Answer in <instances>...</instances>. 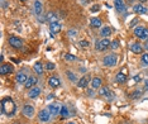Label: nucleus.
Listing matches in <instances>:
<instances>
[{
	"label": "nucleus",
	"mask_w": 148,
	"mask_h": 124,
	"mask_svg": "<svg viewBox=\"0 0 148 124\" xmlns=\"http://www.w3.org/2000/svg\"><path fill=\"white\" fill-rule=\"evenodd\" d=\"M15 110H17V105L13 101L12 98H4L1 100V112L8 117H12L14 115Z\"/></svg>",
	"instance_id": "1"
},
{
	"label": "nucleus",
	"mask_w": 148,
	"mask_h": 124,
	"mask_svg": "<svg viewBox=\"0 0 148 124\" xmlns=\"http://www.w3.org/2000/svg\"><path fill=\"white\" fill-rule=\"evenodd\" d=\"M118 62V57L115 53H110V55L105 56L104 60H103V63H104V66H107V67H114L115 65H117Z\"/></svg>",
	"instance_id": "2"
},
{
	"label": "nucleus",
	"mask_w": 148,
	"mask_h": 124,
	"mask_svg": "<svg viewBox=\"0 0 148 124\" xmlns=\"http://www.w3.org/2000/svg\"><path fill=\"white\" fill-rule=\"evenodd\" d=\"M134 36L137 38H141V39H147L148 38V29L144 27L138 25L136 29H134Z\"/></svg>",
	"instance_id": "3"
},
{
	"label": "nucleus",
	"mask_w": 148,
	"mask_h": 124,
	"mask_svg": "<svg viewBox=\"0 0 148 124\" xmlns=\"http://www.w3.org/2000/svg\"><path fill=\"white\" fill-rule=\"evenodd\" d=\"M110 44H111L110 41H109L108 38H104V39L98 41V42L95 43V48L98 51H105V49H108L109 47H110Z\"/></svg>",
	"instance_id": "4"
},
{
	"label": "nucleus",
	"mask_w": 148,
	"mask_h": 124,
	"mask_svg": "<svg viewBox=\"0 0 148 124\" xmlns=\"http://www.w3.org/2000/svg\"><path fill=\"white\" fill-rule=\"evenodd\" d=\"M99 94H100V96H104L107 100H113V99H114V94L111 93V90H110V89H109L108 86L100 87V90H99Z\"/></svg>",
	"instance_id": "5"
},
{
	"label": "nucleus",
	"mask_w": 148,
	"mask_h": 124,
	"mask_svg": "<svg viewBox=\"0 0 148 124\" xmlns=\"http://www.w3.org/2000/svg\"><path fill=\"white\" fill-rule=\"evenodd\" d=\"M9 44L13 47V48H20L22 46H23V43H22V39L20 38H18V37H14V36H10L9 37Z\"/></svg>",
	"instance_id": "6"
},
{
	"label": "nucleus",
	"mask_w": 148,
	"mask_h": 124,
	"mask_svg": "<svg viewBox=\"0 0 148 124\" xmlns=\"http://www.w3.org/2000/svg\"><path fill=\"white\" fill-rule=\"evenodd\" d=\"M61 109H62V106H61L58 103H52V104L48 105V110H50V113L52 114V115L61 114Z\"/></svg>",
	"instance_id": "7"
},
{
	"label": "nucleus",
	"mask_w": 148,
	"mask_h": 124,
	"mask_svg": "<svg viewBox=\"0 0 148 124\" xmlns=\"http://www.w3.org/2000/svg\"><path fill=\"white\" fill-rule=\"evenodd\" d=\"M51 115H52V114L50 113V110H48V109L41 110V112H39V120H41V122H43V123H47V122H50Z\"/></svg>",
	"instance_id": "8"
},
{
	"label": "nucleus",
	"mask_w": 148,
	"mask_h": 124,
	"mask_svg": "<svg viewBox=\"0 0 148 124\" xmlns=\"http://www.w3.org/2000/svg\"><path fill=\"white\" fill-rule=\"evenodd\" d=\"M22 113H23V115L27 117V118H32V117L34 115V108L32 105H24Z\"/></svg>",
	"instance_id": "9"
},
{
	"label": "nucleus",
	"mask_w": 148,
	"mask_h": 124,
	"mask_svg": "<svg viewBox=\"0 0 148 124\" xmlns=\"http://www.w3.org/2000/svg\"><path fill=\"white\" fill-rule=\"evenodd\" d=\"M61 23L60 22H52V23H50V29H51V33L52 34H57L58 32L61 30Z\"/></svg>",
	"instance_id": "10"
},
{
	"label": "nucleus",
	"mask_w": 148,
	"mask_h": 124,
	"mask_svg": "<svg viewBox=\"0 0 148 124\" xmlns=\"http://www.w3.org/2000/svg\"><path fill=\"white\" fill-rule=\"evenodd\" d=\"M48 85H50L51 87L56 89V87H58L61 85V81H60V79L56 77V76H52V77L48 79Z\"/></svg>",
	"instance_id": "11"
},
{
	"label": "nucleus",
	"mask_w": 148,
	"mask_h": 124,
	"mask_svg": "<svg viewBox=\"0 0 148 124\" xmlns=\"http://www.w3.org/2000/svg\"><path fill=\"white\" fill-rule=\"evenodd\" d=\"M133 10L134 13H138V14H147L148 13V9L146 8V6H143L142 4H137L133 6Z\"/></svg>",
	"instance_id": "12"
},
{
	"label": "nucleus",
	"mask_w": 148,
	"mask_h": 124,
	"mask_svg": "<svg viewBox=\"0 0 148 124\" xmlns=\"http://www.w3.org/2000/svg\"><path fill=\"white\" fill-rule=\"evenodd\" d=\"M130 51L133 53H136V55H139V53L143 52V47L141 46L139 43H132L130 44Z\"/></svg>",
	"instance_id": "13"
},
{
	"label": "nucleus",
	"mask_w": 148,
	"mask_h": 124,
	"mask_svg": "<svg viewBox=\"0 0 148 124\" xmlns=\"http://www.w3.org/2000/svg\"><path fill=\"white\" fill-rule=\"evenodd\" d=\"M12 72H13V66H10L9 63H6V65H1V67H0V74L1 75L12 74Z\"/></svg>",
	"instance_id": "14"
},
{
	"label": "nucleus",
	"mask_w": 148,
	"mask_h": 124,
	"mask_svg": "<svg viewBox=\"0 0 148 124\" xmlns=\"http://www.w3.org/2000/svg\"><path fill=\"white\" fill-rule=\"evenodd\" d=\"M114 5H115V9H117L118 12L123 13L125 12V4L123 0H114Z\"/></svg>",
	"instance_id": "15"
},
{
	"label": "nucleus",
	"mask_w": 148,
	"mask_h": 124,
	"mask_svg": "<svg viewBox=\"0 0 148 124\" xmlns=\"http://www.w3.org/2000/svg\"><path fill=\"white\" fill-rule=\"evenodd\" d=\"M37 77H34V76H31V77H28V80L27 82L24 84V86L27 87V89H31V87H33V86H36V84H37Z\"/></svg>",
	"instance_id": "16"
},
{
	"label": "nucleus",
	"mask_w": 148,
	"mask_h": 124,
	"mask_svg": "<svg viewBox=\"0 0 148 124\" xmlns=\"http://www.w3.org/2000/svg\"><path fill=\"white\" fill-rule=\"evenodd\" d=\"M127 75H125V72H120L119 71L117 76H115V80H117V82H119V84H124V82H127Z\"/></svg>",
	"instance_id": "17"
},
{
	"label": "nucleus",
	"mask_w": 148,
	"mask_h": 124,
	"mask_svg": "<svg viewBox=\"0 0 148 124\" xmlns=\"http://www.w3.org/2000/svg\"><path fill=\"white\" fill-rule=\"evenodd\" d=\"M39 94H41V89L39 87H32L31 90H29V93H28V95H29V98L31 99H36L37 96H39Z\"/></svg>",
	"instance_id": "18"
},
{
	"label": "nucleus",
	"mask_w": 148,
	"mask_h": 124,
	"mask_svg": "<svg viewBox=\"0 0 148 124\" xmlns=\"http://www.w3.org/2000/svg\"><path fill=\"white\" fill-rule=\"evenodd\" d=\"M89 81H90L89 76H84V77H81L79 80V82H77V86H79L80 89L86 87V86H88V84H89Z\"/></svg>",
	"instance_id": "19"
},
{
	"label": "nucleus",
	"mask_w": 148,
	"mask_h": 124,
	"mask_svg": "<svg viewBox=\"0 0 148 124\" xmlns=\"http://www.w3.org/2000/svg\"><path fill=\"white\" fill-rule=\"evenodd\" d=\"M101 24H103L101 19H99V18H91L90 19V25H91L92 28H100Z\"/></svg>",
	"instance_id": "20"
},
{
	"label": "nucleus",
	"mask_w": 148,
	"mask_h": 124,
	"mask_svg": "<svg viewBox=\"0 0 148 124\" xmlns=\"http://www.w3.org/2000/svg\"><path fill=\"white\" fill-rule=\"evenodd\" d=\"M33 70H34V72H36L37 75H42V74H43V65H42V62H36V63H34Z\"/></svg>",
	"instance_id": "21"
},
{
	"label": "nucleus",
	"mask_w": 148,
	"mask_h": 124,
	"mask_svg": "<svg viewBox=\"0 0 148 124\" xmlns=\"http://www.w3.org/2000/svg\"><path fill=\"white\" fill-rule=\"evenodd\" d=\"M42 8H43V6H42V3L39 0H36V1H34V12H36L37 15L42 14Z\"/></svg>",
	"instance_id": "22"
},
{
	"label": "nucleus",
	"mask_w": 148,
	"mask_h": 124,
	"mask_svg": "<svg viewBox=\"0 0 148 124\" xmlns=\"http://www.w3.org/2000/svg\"><path fill=\"white\" fill-rule=\"evenodd\" d=\"M91 86L92 89H100L101 86V79L100 77H94L91 81Z\"/></svg>",
	"instance_id": "23"
},
{
	"label": "nucleus",
	"mask_w": 148,
	"mask_h": 124,
	"mask_svg": "<svg viewBox=\"0 0 148 124\" xmlns=\"http://www.w3.org/2000/svg\"><path fill=\"white\" fill-rule=\"evenodd\" d=\"M28 80V77H27V75L23 74V72H20V74H18L17 75V81H18V84H25Z\"/></svg>",
	"instance_id": "24"
},
{
	"label": "nucleus",
	"mask_w": 148,
	"mask_h": 124,
	"mask_svg": "<svg viewBox=\"0 0 148 124\" xmlns=\"http://www.w3.org/2000/svg\"><path fill=\"white\" fill-rule=\"evenodd\" d=\"M111 34V29H110V27H104L103 29L100 30V36L101 37H104V38H107L109 37Z\"/></svg>",
	"instance_id": "25"
},
{
	"label": "nucleus",
	"mask_w": 148,
	"mask_h": 124,
	"mask_svg": "<svg viewBox=\"0 0 148 124\" xmlns=\"http://www.w3.org/2000/svg\"><path fill=\"white\" fill-rule=\"evenodd\" d=\"M47 19L51 22V23H52V22H58V20H57V15L54 14L53 12H50V13H48V14H47Z\"/></svg>",
	"instance_id": "26"
},
{
	"label": "nucleus",
	"mask_w": 148,
	"mask_h": 124,
	"mask_svg": "<svg viewBox=\"0 0 148 124\" xmlns=\"http://www.w3.org/2000/svg\"><path fill=\"white\" fill-rule=\"evenodd\" d=\"M141 96H142V91H141V90H136L133 94L130 95L132 99H138V98H141Z\"/></svg>",
	"instance_id": "27"
},
{
	"label": "nucleus",
	"mask_w": 148,
	"mask_h": 124,
	"mask_svg": "<svg viewBox=\"0 0 148 124\" xmlns=\"http://www.w3.org/2000/svg\"><path fill=\"white\" fill-rule=\"evenodd\" d=\"M99 10H100V5L99 4H94L91 8H90V12L91 13H98Z\"/></svg>",
	"instance_id": "28"
},
{
	"label": "nucleus",
	"mask_w": 148,
	"mask_h": 124,
	"mask_svg": "<svg viewBox=\"0 0 148 124\" xmlns=\"http://www.w3.org/2000/svg\"><path fill=\"white\" fill-rule=\"evenodd\" d=\"M110 47H111V49H118V48H119V41H118V39H114V41L111 42Z\"/></svg>",
	"instance_id": "29"
},
{
	"label": "nucleus",
	"mask_w": 148,
	"mask_h": 124,
	"mask_svg": "<svg viewBox=\"0 0 148 124\" xmlns=\"http://www.w3.org/2000/svg\"><path fill=\"white\" fill-rule=\"evenodd\" d=\"M141 62H142L143 65H148V53H143V55H142V60H141Z\"/></svg>",
	"instance_id": "30"
},
{
	"label": "nucleus",
	"mask_w": 148,
	"mask_h": 124,
	"mask_svg": "<svg viewBox=\"0 0 148 124\" xmlns=\"http://www.w3.org/2000/svg\"><path fill=\"white\" fill-rule=\"evenodd\" d=\"M61 115H62V117H67V115H69V110H67V106H65V105L62 106V109H61Z\"/></svg>",
	"instance_id": "31"
},
{
	"label": "nucleus",
	"mask_w": 148,
	"mask_h": 124,
	"mask_svg": "<svg viewBox=\"0 0 148 124\" xmlns=\"http://www.w3.org/2000/svg\"><path fill=\"white\" fill-rule=\"evenodd\" d=\"M65 60L66 61H75L76 57L73 55H70V53H67V55H65Z\"/></svg>",
	"instance_id": "32"
},
{
	"label": "nucleus",
	"mask_w": 148,
	"mask_h": 124,
	"mask_svg": "<svg viewBox=\"0 0 148 124\" xmlns=\"http://www.w3.org/2000/svg\"><path fill=\"white\" fill-rule=\"evenodd\" d=\"M44 67H46V70H48V71H50V70H54V67H56V66H54V63H52V62H47Z\"/></svg>",
	"instance_id": "33"
},
{
	"label": "nucleus",
	"mask_w": 148,
	"mask_h": 124,
	"mask_svg": "<svg viewBox=\"0 0 148 124\" xmlns=\"http://www.w3.org/2000/svg\"><path fill=\"white\" fill-rule=\"evenodd\" d=\"M67 77H69V79H70V80H72V81H76V76H75V75H73V74H72V72H70V71H69V72H67Z\"/></svg>",
	"instance_id": "34"
},
{
	"label": "nucleus",
	"mask_w": 148,
	"mask_h": 124,
	"mask_svg": "<svg viewBox=\"0 0 148 124\" xmlns=\"http://www.w3.org/2000/svg\"><path fill=\"white\" fill-rule=\"evenodd\" d=\"M137 24H138V19L136 18V19H133V20H132V22H130L129 27H130V28H133V27H134V25H137Z\"/></svg>",
	"instance_id": "35"
},
{
	"label": "nucleus",
	"mask_w": 148,
	"mask_h": 124,
	"mask_svg": "<svg viewBox=\"0 0 148 124\" xmlns=\"http://www.w3.org/2000/svg\"><path fill=\"white\" fill-rule=\"evenodd\" d=\"M80 44H81L82 47H88V46H89V42H88V41L84 39V41H81V42H80Z\"/></svg>",
	"instance_id": "36"
},
{
	"label": "nucleus",
	"mask_w": 148,
	"mask_h": 124,
	"mask_svg": "<svg viewBox=\"0 0 148 124\" xmlns=\"http://www.w3.org/2000/svg\"><path fill=\"white\" fill-rule=\"evenodd\" d=\"M12 61H13V62H15V63H19V62H20V61H19V60L14 58V57H12Z\"/></svg>",
	"instance_id": "37"
},
{
	"label": "nucleus",
	"mask_w": 148,
	"mask_h": 124,
	"mask_svg": "<svg viewBox=\"0 0 148 124\" xmlns=\"http://www.w3.org/2000/svg\"><path fill=\"white\" fill-rule=\"evenodd\" d=\"M144 48H146V49L148 51V38L146 39V43H144Z\"/></svg>",
	"instance_id": "38"
},
{
	"label": "nucleus",
	"mask_w": 148,
	"mask_h": 124,
	"mask_svg": "<svg viewBox=\"0 0 148 124\" xmlns=\"http://www.w3.org/2000/svg\"><path fill=\"white\" fill-rule=\"evenodd\" d=\"M144 91H148V81L144 84Z\"/></svg>",
	"instance_id": "39"
},
{
	"label": "nucleus",
	"mask_w": 148,
	"mask_h": 124,
	"mask_svg": "<svg viewBox=\"0 0 148 124\" xmlns=\"http://www.w3.org/2000/svg\"><path fill=\"white\" fill-rule=\"evenodd\" d=\"M69 34H71V36H75V34H76V30H70Z\"/></svg>",
	"instance_id": "40"
},
{
	"label": "nucleus",
	"mask_w": 148,
	"mask_h": 124,
	"mask_svg": "<svg viewBox=\"0 0 148 124\" xmlns=\"http://www.w3.org/2000/svg\"><path fill=\"white\" fill-rule=\"evenodd\" d=\"M139 80H141L139 76H136V77H134V81H139Z\"/></svg>",
	"instance_id": "41"
},
{
	"label": "nucleus",
	"mask_w": 148,
	"mask_h": 124,
	"mask_svg": "<svg viewBox=\"0 0 148 124\" xmlns=\"http://www.w3.org/2000/svg\"><path fill=\"white\" fill-rule=\"evenodd\" d=\"M141 3H146V1H148V0H139Z\"/></svg>",
	"instance_id": "42"
},
{
	"label": "nucleus",
	"mask_w": 148,
	"mask_h": 124,
	"mask_svg": "<svg viewBox=\"0 0 148 124\" xmlns=\"http://www.w3.org/2000/svg\"><path fill=\"white\" fill-rule=\"evenodd\" d=\"M67 124H75V123H72V122H70V123H67Z\"/></svg>",
	"instance_id": "43"
},
{
	"label": "nucleus",
	"mask_w": 148,
	"mask_h": 124,
	"mask_svg": "<svg viewBox=\"0 0 148 124\" xmlns=\"http://www.w3.org/2000/svg\"><path fill=\"white\" fill-rule=\"evenodd\" d=\"M20 1H27V0H20Z\"/></svg>",
	"instance_id": "44"
},
{
	"label": "nucleus",
	"mask_w": 148,
	"mask_h": 124,
	"mask_svg": "<svg viewBox=\"0 0 148 124\" xmlns=\"http://www.w3.org/2000/svg\"><path fill=\"white\" fill-rule=\"evenodd\" d=\"M14 124H20V123H14Z\"/></svg>",
	"instance_id": "45"
}]
</instances>
